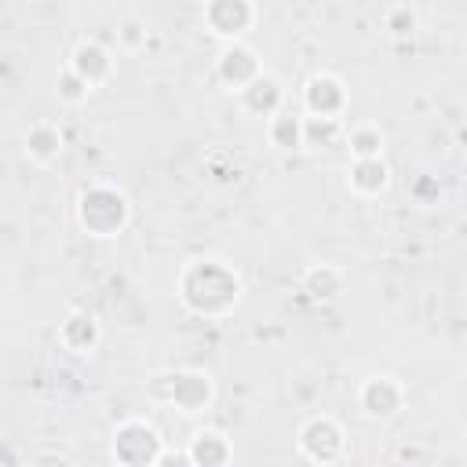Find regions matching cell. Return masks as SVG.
<instances>
[{
    "label": "cell",
    "instance_id": "10",
    "mask_svg": "<svg viewBox=\"0 0 467 467\" xmlns=\"http://www.w3.org/2000/svg\"><path fill=\"white\" fill-rule=\"evenodd\" d=\"M237 106H241V113L244 117H255V120H270V117H277L281 109H288V88H285V80L274 73V69H263L241 95H237Z\"/></svg>",
    "mask_w": 467,
    "mask_h": 467
},
{
    "label": "cell",
    "instance_id": "5",
    "mask_svg": "<svg viewBox=\"0 0 467 467\" xmlns=\"http://www.w3.org/2000/svg\"><path fill=\"white\" fill-rule=\"evenodd\" d=\"M296 449L306 463L314 467H336L339 460H347L350 441H347V427L332 416V412H314L299 423L296 431Z\"/></svg>",
    "mask_w": 467,
    "mask_h": 467
},
{
    "label": "cell",
    "instance_id": "1",
    "mask_svg": "<svg viewBox=\"0 0 467 467\" xmlns=\"http://www.w3.org/2000/svg\"><path fill=\"white\" fill-rule=\"evenodd\" d=\"M175 299L193 317L223 321L244 299V277L223 255H190L175 274Z\"/></svg>",
    "mask_w": 467,
    "mask_h": 467
},
{
    "label": "cell",
    "instance_id": "3",
    "mask_svg": "<svg viewBox=\"0 0 467 467\" xmlns=\"http://www.w3.org/2000/svg\"><path fill=\"white\" fill-rule=\"evenodd\" d=\"M168 452L164 434L146 416H124L109 431V460L113 467H157Z\"/></svg>",
    "mask_w": 467,
    "mask_h": 467
},
{
    "label": "cell",
    "instance_id": "19",
    "mask_svg": "<svg viewBox=\"0 0 467 467\" xmlns=\"http://www.w3.org/2000/svg\"><path fill=\"white\" fill-rule=\"evenodd\" d=\"M379 26L390 36H412L420 29V11L412 4H387L383 15H379Z\"/></svg>",
    "mask_w": 467,
    "mask_h": 467
},
{
    "label": "cell",
    "instance_id": "20",
    "mask_svg": "<svg viewBox=\"0 0 467 467\" xmlns=\"http://www.w3.org/2000/svg\"><path fill=\"white\" fill-rule=\"evenodd\" d=\"M146 40H150V26H146L142 15H124L117 22V47L124 55H139L146 47Z\"/></svg>",
    "mask_w": 467,
    "mask_h": 467
},
{
    "label": "cell",
    "instance_id": "17",
    "mask_svg": "<svg viewBox=\"0 0 467 467\" xmlns=\"http://www.w3.org/2000/svg\"><path fill=\"white\" fill-rule=\"evenodd\" d=\"M266 131V142L281 153H292V150H303L306 146V131H303V113L299 109H281L277 117H270L263 124Z\"/></svg>",
    "mask_w": 467,
    "mask_h": 467
},
{
    "label": "cell",
    "instance_id": "9",
    "mask_svg": "<svg viewBox=\"0 0 467 467\" xmlns=\"http://www.w3.org/2000/svg\"><path fill=\"white\" fill-rule=\"evenodd\" d=\"M263 69H266V66H263L259 51H255L248 40L223 44V47L215 51V62H212L215 80H219L226 91H234V95H241V91H244V88H248Z\"/></svg>",
    "mask_w": 467,
    "mask_h": 467
},
{
    "label": "cell",
    "instance_id": "21",
    "mask_svg": "<svg viewBox=\"0 0 467 467\" xmlns=\"http://www.w3.org/2000/svg\"><path fill=\"white\" fill-rule=\"evenodd\" d=\"M91 91H95V88H91L88 80H80L69 66L58 69V77H55V95H58L62 106H80V102H88Z\"/></svg>",
    "mask_w": 467,
    "mask_h": 467
},
{
    "label": "cell",
    "instance_id": "23",
    "mask_svg": "<svg viewBox=\"0 0 467 467\" xmlns=\"http://www.w3.org/2000/svg\"><path fill=\"white\" fill-rule=\"evenodd\" d=\"M157 467H193V463H190L186 449H168V452L161 456V463H157Z\"/></svg>",
    "mask_w": 467,
    "mask_h": 467
},
{
    "label": "cell",
    "instance_id": "4",
    "mask_svg": "<svg viewBox=\"0 0 467 467\" xmlns=\"http://www.w3.org/2000/svg\"><path fill=\"white\" fill-rule=\"evenodd\" d=\"M153 394L179 416H201L215 401V379L204 368H168L153 379Z\"/></svg>",
    "mask_w": 467,
    "mask_h": 467
},
{
    "label": "cell",
    "instance_id": "15",
    "mask_svg": "<svg viewBox=\"0 0 467 467\" xmlns=\"http://www.w3.org/2000/svg\"><path fill=\"white\" fill-rule=\"evenodd\" d=\"M186 456H190L193 467H230V460H234V441H230L226 431L204 427V431H197V434L190 438Z\"/></svg>",
    "mask_w": 467,
    "mask_h": 467
},
{
    "label": "cell",
    "instance_id": "13",
    "mask_svg": "<svg viewBox=\"0 0 467 467\" xmlns=\"http://www.w3.org/2000/svg\"><path fill=\"white\" fill-rule=\"evenodd\" d=\"M66 150V135L55 120H33L26 131H22V153L26 161L40 164V168H51Z\"/></svg>",
    "mask_w": 467,
    "mask_h": 467
},
{
    "label": "cell",
    "instance_id": "7",
    "mask_svg": "<svg viewBox=\"0 0 467 467\" xmlns=\"http://www.w3.org/2000/svg\"><path fill=\"white\" fill-rule=\"evenodd\" d=\"M358 409L365 420H376V423H387L394 416L405 412L409 405V387L394 376V372H372L358 383Z\"/></svg>",
    "mask_w": 467,
    "mask_h": 467
},
{
    "label": "cell",
    "instance_id": "2",
    "mask_svg": "<svg viewBox=\"0 0 467 467\" xmlns=\"http://www.w3.org/2000/svg\"><path fill=\"white\" fill-rule=\"evenodd\" d=\"M73 219L91 241H113L131 226V197L106 179L80 186L73 201Z\"/></svg>",
    "mask_w": 467,
    "mask_h": 467
},
{
    "label": "cell",
    "instance_id": "14",
    "mask_svg": "<svg viewBox=\"0 0 467 467\" xmlns=\"http://www.w3.org/2000/svg\"><path fill=\"white\" fill-rule=\"evenodd\" d=\"M347 190L358 197V201H376L390 190V164L387 157H376V161H350L347 164V175H343Z\"/></svg>",
    "mask_w": 467,
    "mask_h": 467
},
{
    "label": "cell",
    "instance_id": "12",
    "mask_svg": "<svg viewBox=\"0 0 467 467\" xmlns=\"http://www.w3.org/2000/svg\"><path fill=\"white\" fill-rule=\"evenodd\" d=\"M66 66L80 77V80H88L91 88H102L109 77H113V66H117V58H113V51L102 44V40H95V36H84V40H77L73 47H69V58H66Z\"/></svg>",
    "mask_w": 467,
    "mask_h": 467
},
{
    "label": "cell",
    "instance_id": "22",
    "mask_svg": "<svg viewBox=\"0 0 467 467\" xmlns=\"http://www.w3.org/2000/svg\"><path fill=\"white\" fill-rule=\"evenodd\" d=\"M306 146H332L339 139V120H321V117H303Z\"/></svg>",
    "mask_w": 467,
    "mask_h": 467
},
{
    "label": "cell",
    "instance_id": "11",
    "mask_svg": "<svg viewBox=\"0 0 467 467\" xmlns=\"http://www.w3.org/2000/svg\"><path fill=\"white\" fill-rule=\"evenodd\" d=\"M55 343L73 358H88L102 343V325L91 310H69L55 328Z\"/></svg>",
    "mask_w": 467,
    "mask_h": 467
},
{
    "label": "cell",
    "instance_id": "16",
    "mask_svg": "<svg viewBox=\"0 0 467 467\" xmlns=\"http://www.w3.org/2000/svg\"><path fill=\"white\" fill-rule=\"evenodd\" d=\"M299 285L314 303H336L347 292V270L336 263H310L299 274Z\"/></svg>",
    "mask_w": 467,
    "mask_h": 467
},
{
    "label": "cell",
    "instance_id": "6",
    "mask_svg": "<svg viewBox=\"0 0 467 467\" xmlns=\"http://www.w3.org/2000/svg\"><path fill=\"white\" fill-rule=\"evenodd\" d=\"M350 109V88L332 69H314L299 88V113L321 120H343Z\"/></svg>",
    "mask_w": 467,
    "mask_h": 467
},
{
    "label": "cell",
    "instance_id": "18",
    "mask_svg": "<svg viewBox=\"0 0 467 467\" xmlns=\"http://www.w3.org/2000/svg\"><path fill=\"white\" fill-rule=\"evenodd\" d=\"M343 142H347L350 161H376V157H383V150H387V135H383V128H379L376 120H358V124H350L347 135H343Z\"/></svg>",
    "mask_w": 467,
    "mask_h": 467
},
{
    "label": "cell",
    "instance_id": "8",
    "mask_svg": "<svg viewBox=\"0 0 467 467\" xmlns=\"http://www.w3.org/2000/svg\"><path fill=\"white\" fill-rule=\"evenodd\" d=\"M255 22H259V7L252 0H208L201 7V26L219 44L244 40L255 29Z\"/></svg>",
    "mask_w": 467,
    "mask_h": 467
}]
</instances>
